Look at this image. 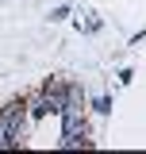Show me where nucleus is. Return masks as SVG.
<instances>
[{
	"instance_id": "1",
	"label": "nucleus",
	"mask_w": 146,
	"mask_h": 154,
	"mask_svg": "<svg viewBox=\"0 0 146 154\" xmlns=\"http://www.w3.org/2000/svg\"><path fill=\"white\" fill-rule=\"evenodd\" d=\"M42 96H46V104H50V112H62V108H65V100H69V85H65V81H54V77H50V81H42Z\"/></svg>"
},
{
	"instance_id": "2",
	"label": "nucleus",
	"mask_w": 146,
	"mask_h": 154,
	"mask_svg": "<svg viewBox=\"0 0 146 154\" xmlns=\"http://www.w3.org/2000/svg\"><path fill=\"white\" fill-rule=\"evenodd\" d=\"M27 116H31V119H42V116H50V104H46V96H42V89L27 96Z\"/></svg>"
},
{
	"instance_id": "3",
	"label": "nucleus",
	"mask_w": 146,
	"mask_h": 154,
	"mask_svg": "<svg viewBox=\"0 0 146 154\" xmlns=\"http://www.w3.org/2000/svg\"><path fill=\"white\" fill-rule=\"evenodd\" d=\"M92 112H96V116H108L111 112V96H96V100H92Z\"/></svg>"
},
{
	"instance_id": "4",
	"label": "nucleus",
	"mask_w": 146,
	"mask_h": 154,
	"mask_svg": "<svg viewBox=\"0 0 146 154\" xmlns=\"http://www.w3.org/2000/svg\"><path fill=\"white\" fill-rule=\"evenodd\" d=\"M50 19H69V8H65V4H62V8H54V12H50Z\"/></svg>"
}]
</instances>
